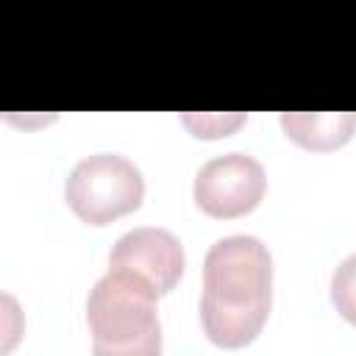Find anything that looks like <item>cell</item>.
<instances>
[{
    "label": "cell",
    "instance_id": "cell-1",
    "mask_svg": "<svg viewBox=\"0 0 356 356\" xmlns=\"http://www.w3.org/2000/svg\"><path fill=\"white\" fill-rule=\"evenodd\" d=\"M273 303L270 250L248 234L217 239L203 261L200 323L220 348H242L256 339Z\"/></svg>",
    "mask_w": 356,
    "mask_h": 356
},
{
    "label": "cell",
    "instance_id": "cell-2",
    "mask_svg": "<svg viewBox=\"0 0 356 356\" xmlns=\"http://www.w3.org/2000/svg\"><path fill=\"white\" fill-rule=\"evenodd\" d=\"M156 292L117 270L95 281L86 298L92 350L97 356H156L161 350V323Z\"/></svg>",
    "mask_w": 356,
    "mask_h": 356
},
{
    "label": "cell",
    "instance_id": "cell-3",
    "mask_svg": "<svg viewBox=\"0 0 356 356\" xmlns=\"http://www.w3.org/2000/svg\"><path fill=\"white\" fill-rule=\"evenodd\" d=\"M64 197L89 225H106L136 211L145 197V181L134 161L120 153L83 156L67 175Z\"/></svg>",
    "mask_w": 356,
    "mask_h": 356
},
{
    "label": "cell",
    "instance_id": "cell-4",
    "mask_svg": "<svg viewBox=\"0 0 356 356\" xmlns=\"http://www.w3.org/2000/svg\"><path fill=\"white\" fill-rule=\"evenodd\" d=\"M267 189L264 167L248 153H225L206 161L195 175V203L209 217L231 220L253 211Z\"/></svg>",
    "mask_w": 356,
    "mask_h": 356
},
{
    "label": "cell",
    "instance_id": "cell-5",
    "mask_svg": "<svg viewBox=\"0 0 356 356\" xmlns=\"http://www.w3.org/2000/svg\"><path fill=\"white\" fill-rule=\"evenodd\" d=\"M108 270L147 284L156 295H167L184 273V248L167 228L142 225L114 242Z\"/></svg>",
    "mask_w": 356,
    "mask_h": 356
},
{
    "label": "cell",
    "instance_id": "cell-6",
    "mask_svg": "<svg viewBox=\"0 0 356 356\" xmlns=\"http://www.w3.org/2000/svg\"><path fill=\"white\" fill-rule=\"evenodd\" d=\"M281 128L309 150H337L356 131L353 111H284Z\"/></svg>",
    "mask_w": 356,
    "mask_h": 356
},
{
    "label": "cell",
    "instance_id": "cell-7",
    "mask_svg": "<svg viewBox=\"0 0 356 356\" xmlns=\"http://www.w3.org/2000/svg\"><path fill=\"white\" fill-rule=\"evenodd\" d=\"M331 300L337 306V312L356 325V253H350L348 259L339 261V267L334 270L331 278Z\"/></svg>",
    "mask_w": 356,
    "mask_h": 356
},
{
    "label": "cell",
    "instance_id": "cell-8",
    "mask_svg": "<svg viewBox=\"0 0 356 356\" xmlns=\"http://www.w3.org/2000/svg\"><path fill=\"white\" fill-rule=\"evenodd\" d=\"M181 120H184V125L195 136L214 139V136H225L236 125H242L245 122V114H184Z\"/></svg>",
    "mask_w": 356,
    "mask_h": 356
}]
</instances>
